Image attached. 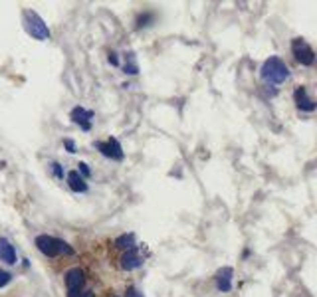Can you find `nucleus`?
I'll use <instances>...</instances> for the list:
<instances>
[{
	"label": "nucleus",
	"instance_id": "obj_1",
	"mask_svg": "<svg viewBox=\"0 0 317 297\" xmlns=\"http://www.w3.org/2000/svg\"><path fill=\"white\" fill-rule=\"evenodd\" d=\"M262 77L270 83H284L285 79L289 77V69L285 66L280 58H270L264 62L262 66Z\"/></svg>",
	"mask_w": 317,
	"mask_h": 297
},
{
	"label": "nucleus",
	"instance_id": "obj_2",
	"mask_svg": "<svg viewBox=\"0 0 317 297\" xmlns=\"http://www.w3.org/2000/svg\"><path fill=\"white\" fill-rule=\"evenodd\" d=\"M36 246H38V250L42 254L50 256V258H56L60 254H73V250L65 242L54 238V236H38L36 238Z\"/></svg>",
	"mask_w": 317,
	"mask_h": 297
},
{
	"label": "nucleus",
	"instance_id": "obj_3",
	"mask_svg": "<svg viewBox=\"0 0 317 297\" xmlns=\"http://www.w3.org/2000/svg\"><path fill=\"white\" fill-rule=\"evenodd\" d=\"M24 26H26V32L36 40H48L50 38V30H48L46 22L32 10L24 12Z\"/></svg>",
	"mask_w": 317,
	"mask_h": 297
},
{
	"label": "nucleus",
	"instance_id": "obj_4",
	"mask_svg": "<svg viewBox=\"0 0 317 297\" xmlns=\"http://www.w3.org/2000/svg\"><path fill=\"white\" fill-rule=\"evenodd\" d=\"M291 50H293V56H295V60H297L299 64H303V66H311V64L315 62V52H313L303 40L295 38L293 44H291Z\"/></svg>",
	"mask_w": 317,
	"mask_h": 297
},
{
	"label": "nucleus",
	"instance_id": "obj_5",
	"mask_svg": "<svg viewBox=\"0 0 317 297\" xmlns=\"http://www.w3.org/2000/svg\"><path fill=\"white\" fill-rule=\"evenodd\" d=\"M84 271L80 267H73L65 273V285H67V291H69V297H80V289L84 287Z\"/></svg>",
	"mask_w": 317,
	"mask_h": 297
},
{
	"label": "nucleus",
	"instance_id": "obj_6",
	"mask_svg": "<svg viewBox=\"0 0 317 297\" xmlns=\"http://www.w3.org/2000/svg\"><path fill=\"white\" fill-rule=\"evenodd\" d=\"M95 147L109 159H115V161H121L123 159V149L119 145L117 139H109L107 143H95Z\"/></svg>",
	"mask_w": 317,
	"mask_h": 297
},
{
	"label": "nucleus",
	"instance_id": "obj_7",
	"mask_svg": "<svg viewBox=\"0 0 317 297\" xmlns=\"http://www.w3.org/2000/svg\"><path fill=\"white\" fill-rule=\"evenodd\" d=\"M293 99H295V105H297L301 111H313V109H315V101L307 95L305 87H297L295 93H293Z\"/></svg>",
	"mask_w": 317,
	"mask_h": 297
},
{
	"label": "nucleus",
	"instance_id": "obj_8",
	"mask_svg": "<svg viewBox=\"0 0 317 297\" xmlns=\"http://www.w3.org/2000/svg\"><path fill=\"white\" fill-rule=\"evenodd\" d=\"M92 117H94V111H88V109H84V107H75V109L71 111V119H73V123H80L86 131L92 129V123H90Z\"/></svg>",
	"mask_w": 317,
	"mask_h": 297
},
{
	"label": "nucleus",
	"instance_id": "obj_9",
	"mask_svg": "<svg viewBox=\"0 0 317 297\" xmlns=\"http://www.w3.org/2000/svg\"><path fill=\"white\" fill-rule=\"evenodd\" d=\"M143 264V258L137 254V250L135 248H131V250H127L125 254H123V258H121V267L127 269V271H131V269H137L139 265Z\"/></svg>",
	"mask_w": 317,
	"mask_h": 297
},
{
	"label": "nucleus",
	"instance_id": "obj_10",
	"mask_svg": "<svg viewBox=\"0 0 317 297\" xmlns=\"http://www.w3.org/2000/svg\"><path fill=\"white\" fill-rule=\"evenodd\" d=\"M232 275H234L232 267H222L216 273V285H218L220 291H230L232 289Z\"/></svg>",
	"mask_w": 317,
	"mask_h": 297
},
{
	"label": "nucleus",
	"instance_id": "obj_11",
	"mask_svg": "<svg viewBox=\"0 0 317 297\" xmlns=\"http://www.w3.org/2000/svg\"><path fill=\"white\" fill-rule=\"evenodd\" d=\"M0 260L6 262V264H16V252H14V246H12L6 238H0Z\"/></svg>",
	"mask_w": 317,
	"mask_h": 297
},
{
	"label": "nucleus",
	"instance_id": "obj_12",
	"mask_svg": "<svg viewBox=\"0 0 317 297\" xmlns=\"http://www.w3.org/2000/svg\"><path fill=\"white\" fill-rule=\"evenodd\" d=\"M67 184H69V188L75 190V192H86V190H88V182H86V178H84L77 170H71V172L67 174Z\"/></svg>",
	"mask_w": 317,
	"mask_h": 297
},
{
	"label": "nucleus",
	"instance_id": "obj_13",
	"mask_svg": "<svg viewBox=\"0 0 317 297\" xmlns=\"http://www.w3.org/2000/svg\"><path fill=\"white\" fill-rule=\"evenodd\" d=\"M115 246L121 248V250H131V248H135V234H123V236H119L117 242H115Z\"/></svg>",
	"mask_w": 317,
	"mask_h": 297
},
{
	"label": "nucleus",
	"instance_id": "obj_14",
	"mask_svg": "<svg viewBox=\"0 0 317 297\" xmlns=\"http://www.w3.org/2000/svg\"><path fill=\"white\" fill-rule=\"evenodd\" d=\"M10 279H12V275H10L8 271H4V269H0V287H4L6 283H10Z\"/></svg>",
	"mask_w": 317,
	"mask_h": 297
},
{
	"label": "nucleus",
	"instance_id": "obj_15",
	"mask_svg": "<svg viewBox=\"0 0 317 297\" xmlns=\"http://www.w3.org/2000/svg\"><path fill=\"white\" fill-rule=\"evenodd\" d=\"M63 145H65L67 153H75V145H73V141H71V139H65V141H63Z\"/></svg>",
	"mask_w": 317,
	"mask_h": 297
},
{
	"label": "nucleus",
	"instance_id": "obj_16",
	"mask_svg": "<svg viewBox=\"0 0 317 297\" xmlns=\"http://www.w3.org/2000/svg\"><path fill=\"white\" fill-rule=\"evenodd\" d=\"M77 166H80V170H77V172H82L84 176H90V174H92V170L88 168V165H86V163H80Z\"/></svg>",
	"mask_w": 317,
	"mask_h": 297
},
{
	"label": "nucleus",
	"instance_id": "obj_17",
	"mask_svg": "<svg viewBox=\"0 0 317 297\" xmlns=\"http://www.w3.org/2000/svg\"><path fill=\"white\" fill-rule=\"evenodd\" d=\"M125 71L127 73H137V71H139V67H137L135 62H131V64H125Z\"/></svg>",
	"mask_w": 317,
	"mask_h": 297
},
{
	"label": "nucleus",
	"instance_id": "obj_18",
	"mask_svg": "<svg viewBox=\"0 0 317 297\" xmlns=\"http://www.w3.org/2000/svg\"><path fill=\"white\" fill-rule=\"evenodd\" d=\"M125 297H143V293H139L135 287H129V289H127V295Z\"/></svg>",
	"mask_w": 317,
	"mask_h": 297
},
{
	"label": "nucleus",
	"instance_id": "obj_19",
	"mask_svg": "<svg viewBox=\"0 0 317 297\" xmlns=\"http://www.w3.org/2000/svg\"><path fill=\"white\" fill-rule=\"evenodd\" d=\"M54 172H56V176H58V178H63V172H62V166L58 165V163H54Z\"/></svg>",
	"mask_w": 317,
	"mask_h": 297
},
{
	"label": "nucleus",
	"instance_id": "obj_20",
	"mask_svg": "<svg viewBox=\"0 0 317 297\" xmlns=\"http://www.w3.org/2000/svg\"><path fill=\"white\" fill-rule=\"evenodd\" d=\"M109 62H111L113 66H117V64H119V60H117V54H109Z\"/></svg>",
	"mask_w": 317,
	"mask_h": 297
},
{
	"label": "nucleus",
	"instance_id": "obj_21",
	"mask_svg": "<svg viewBox=\"0 0 317 297\" xmlns=\"http://www.w3.org/2000/svg\"><path fill=\"white\" fill-rule=\"evenodd\" d=\"M80 297H94V293H92V291H86V293H82Z\"/></svg>",
	"mask_w": 317,
	"mask_h": 297
}]
</instances>
